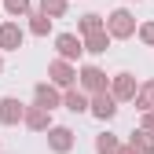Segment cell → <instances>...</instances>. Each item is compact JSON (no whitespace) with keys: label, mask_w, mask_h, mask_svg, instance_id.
Instances as JSON below:
<instances>
[{"label":"cell","mask_w":154,"mask_h":154,"mask_svg":"<svg viewBox=\"0 0 154 154\" xmlns=\"http://www.w3.org/2000/svg\"><path fill=\"white\" fill-rule=\"evenodd\" d=\"M114 110H118V106H114V99H110L106 92L95 95V103H92V114H95V118H114Z\"/></svg>","instance_id":"obj_1"},{"label":"cell","mask_w":154,"mask_h":154,"mask_svg":"<svg viewBox=\"0 0 154 154\" xmlns=\"http://www.w3.org/2000/svg\"><path fill=\"white\" fill-rule=\"evenodd\" d=\"M18 118H22V103H18V99H4V103H0V121L15 125Z\"/></svg>","instance_id":"obj_2"},{"label":"cell","mask_w":154,"mask_h":154,"mask_svg":"<svg viewBox=\"0 0 154 154\" xmlns=\"http://www.w3.org/2000/svg\"><path fill=\"white\" fill-rule=\"evenodd\" d=\"M0 44H4V48H18V44H22V29H18L15 22H8L4 29H0Z\"/></svg>","instance_id":"obj_3"},{"label":"cell","mask_w":154,"mask_h":154,"mask_svg":"<svg viewBox=\"0 0 154 154\" xmlns=\"http://www.w3.org/2000/svg\"><path fill=\"white\" fill-rule=\"evenodd\" d=\"M110 29L118 33V37H128V33H132V18H128L125 11H114V15H110Z\"/></svg>","instance_id":"obj_4"},{"label":"cell","mask_w":154,"mask_h":154,"mask_svg":"<svg viewBox=\"0 0 154 154\" xmlns=\"http://www.w3.org/2000/svg\"><path fill=\"white\" fill-rule=\"evenodd\" d=\"M59 51H63V59H73V55H81L85 48H81V41H77V37L63 33V37H59Z\"/></svg>","instance_id":"obj_5"},{"label":"cell","mask_w":154,"mask_h":154,"mask_svg":"<svg viewBox=\"0 0 154 154\" xmlns=\"http://www.w3.org/2000/svg\"><path fill=\"white\" fill-rule=\"evenodd\" d=\"M81 81H85V88H92V92H103V85H106V77L95 70V66H88L85 73H81Z\"/></svg>","instance_id":"obj_6"},{"label":"cell","mask_w":154,"mask_h":154,"mask_svg":"<svg viewBox=\"0 0 154 154\" xmlns=\"http://www.w3.org/2000/svg\"><path fill=\"white\" fill-rule=\"evenodd\" d=\"M37 103H41V110H51V106H59V95L48 85H37Z\"/></svg>","instance_id":"obj_7"},{"label":"cell","mask_w":154,"mask_h":154,"mask_svg":"<svg viewBox=\"0 0 154 154\" xmlns=\"http://www.w3.org/2000/svg\"><path fill=\"white\" fill-rule=\"evenodd\" d=\"M70 136H73L70 128H51V147L55 150H70V143H73Z\"/></svg>","instance_id":"obj_8"},{"label":"cell","mask_w":154,"mask_h":154,"mask_svg":"<svg viewBox=\"0 0 154 154\" xmlns=\"http://www.w3.org/2000/svg\"><path fill=\"white\" fill-rule=\"evenodd\" d=\"M114 92H118L121 99H128V95L136 92V85H132V77H128V73H121V77H118V85H114Z\"/></svg>","instance_id":"obj_9"},{"label":"cell","mask_w":154,"mask_h":154,"mask_svg":"<svg viewBox=\"0 0 154 154\" xmlns=\"http://www.w3.org/2000/svg\"><path fill=\"white\" fill-rule=\"evenodd\" d=\"M66 106H70L73 114H81V110H88V99H85L81 92H70V95H66Z\"/></svg>","instance_id":"obj_10"},{"label":"cell","mask_w":154,"mask_h":154,"mask_svg":"<svg viewBox=\"0 0 154 154\" xmlns=\"http://www.w3.org/2000/svg\"><path fill=\"white\" fill-rule=\"evenodd\" d=\"M51 73H55V81H59V85H70V81H73V73H70V66H66V63H55V66H51Z\"/></svg>","instance_id":"obj_11"},{"label":"cell","mask_w":154,"mask_h":154,"mask_svg":"<svg viewBox=\"0 0 154 154\" xmlns=\"http://www.w3.org/2000/svg\"><path fill=\"white\" fill-rule=\"evenodd\" d=\"M95 150H99V154H118V140H114V136H99Z\"/></svg>","instance_id":"obj_12"},{"label":"cell","mask_w":154,"mask_h":154,"mask_svg":"<svg viewBox=\"0 0 154 154\" xmlns=\"http://www.w3.org/2000/svg\"><path fill=\"white\" fill-rule=\"evenodd\" d=\"M81 29L85 33H99V15H85L81 18Z\"/></svg>","instance_id":"obj_13"},{"label":"cell","mask_w":154,"mask_h":154,"mask_svg":"<svg viewBox=\"0 0 154 154\" xmlns=\"http://www.w3.org/2000/svg\"><path fill=\"white\" fill-rule=\"evenodd\" d=\"M88 51H106V37L103 33H92L88 37Z\"/></svg>","instance_id":"obj_14"},{"label":"cell","mask_w":154,"mask_h":154,"mask_svg":"<svg viewBox=\"0 0 154 154\" xmlns=\"http://www.w3.org/2000/svg\"><path fill=\"white\" fill-rule=\"evenodd\" d=\"M132 143H140V150H154V140L147 136V132H136V136H132Z\"/></svg>","instance_id":"obj_15"},{"label":"cell","mask_w":154,"mask_h":154,"mask_svg":"<svg viewBox=\"0 0 154 154\" xmlns=\"http://www.w3.org/2000/svg\"><path fill=\"white\" fill-rule=\"evenodd\" d=\"M29 125H33V128H44V125H48V114H44V110H33V114H29Z\"/></svg>","instance_id":"obj_16"},{"label":"cell","mask_w":154,"mask_h":154,"mask_svg":"<svg viewBox=\"0 0 154 154\" xmlns=\"http://www.w3.org/2000/svg\"><path fill=\"white\" fill-rule=\"evenodd\" d=\"M4 4H8L11 15H18V11H26V8H29V0H4Z\"/></svg>","instance_id":"obj_17"},{"label":"cell","mask_w":154,"mask_h":154,"mask_svg":"<svg viewBox=\"0 0 154 154\" xmlns=\"http://www.w3.org/2000/svg\"><path fill=\"white\" fill-rule=\"evenodd\" d=\"M48 22H51V18H44V15H37V18H33V33H48Z\"/></svg>","instance_id":"obj_18"},{"label":"cell","mask_w":154,"mask_h":154,"mask_svg":"<svg viewBox=\"0 0 154 154\" xmlns=\"http://www.w3.org/2000/svg\"><path fill=\"white\" fill-rule=\"evenodd\" d=\"M44 11H51V15H59V11H63V0H44Z\"/></svg>","instance_id":"obj_19"},{"label":"cell","mask_w":154,"mask_h":154,"mask_svg":"<svg viewBox=\"0 0 154 154\" xmlns=\"http://www.w3.org/2000/svg\"><path fill=\"white\" fill-rule=\"evenodd\" d=\"M143 106H154V85L143 88Z\"/></svg>","instance_id":"obj_20"},{"label":"cell","mask_w":154,"mask_h":154,"mask_svg":"<svg viewBox=\"0 0 154 154\" xmlns=\"http://www.w3.org/2000/svg\"><path fill=\"white\" fill-rule=\"evenodd\" d=\"M143 37H147V41H154V26H143Z\"/></svg>","instance_id":"obj_21"},{"label":"cell","mask_w":154,"mask_h":154,"mask_svg":"<svg viewBox=\"0 0 154 154\" xmlns=\"http://www.w3.org/2000/svg\"><path fill=\"white\" fill-rule=\"evenodd\" d=\"M147 125H150V128H154V114H150V118H147Z\"/></svg>","instance_id":"obj_22"},{"label":"cell","mask_w":154,"mask_h":154,"mask_svg":"<svg viewBox=\"0 0 154 154\" xmlns=\"http://www.w3.org/2000/svg\"><path fill=\"white\" fill-rule=\"evenodd\" d=\"M121 154H136V150H121Z\"/></svg>","instance_id":"obj_23"}]
</instances>
